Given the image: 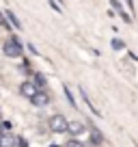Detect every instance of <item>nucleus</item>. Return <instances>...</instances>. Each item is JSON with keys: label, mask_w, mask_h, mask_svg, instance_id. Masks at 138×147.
Returning a JSON list of instances; mask_svg holds the SVG:
<instances>
[{"label": "nucleus", "mask_w": 138, "mask_h": 147, "mask_svg": "<svg viewBox=\"0 0 138 147\" xmlns=\"http://www.w3.org/2000/svg\"><path fill=\"white\" fill-rule=\"evenodd\" d=\"M0 26H7V28H9V22H7V18H5L2 11H0Z\"/></svg>", "instance_id": "obj_16"}, {"label": "nucleus", "mask_w": 138, "mask_h": 147, "mask_svg": "<svg viewBox=\"0 0 138 147\" xmlns=\"http://www.w3.org/2000/svg\"><path fill=\"white\" fill-rule=\"evenodd\" d=\"M5 54L7 56H11V59H17V56H22V52H24V48H22V43H19V39L15 35H11V39L5 43Z\"/></svg>", "instance_id": "obj_1"}, {"label": "nucleus", "mask_w": 138, "mask_h": 147, "mask_svg": "<svg viewBox=\"0 0 138 147\" xmlns=\"http://www.w3.org/2000/svg\"><path fill=\"white\" fill-rule=\"evenodd\" d=\"M30 102L35 106H48V104H50V95H48L46 91H37L35 95L30 97Z\"/></svg>", "instance_id": "obj_3"}, {"label": "nucleus", "mask_w": 138, "mask_h": 147, "mask_svg": "<svg viewBox=\"0 0 138 147\" xmlns=\"http://www.w3.org/2000/svg\"><path fill=\"white\" fill-rule=\"evenodd\" d=\"M35 84H37V89H43L48 84L46 76H43V74H35Z\"/></svg>", "instance_id": "obj_11"}, {"label": "nucleus", "mask_w": 138, "mask_h": 147, "mask_svg": "<svg viewBox=\"0 0 138 147\" xmlns=\"http://www.w3.org/2000/svg\"><path fill=\"white\" fill-rule=\"evenodd\" d=\"M65 147H84V145H82L80 141H76V138H74V141H69V143H67Z\"/></svg>", "instance_id": "obj_14"}, {"label": "nucleus", "mask_w": 138, "mask_h": 147, "mask_svg": "<svg viewBox=\"0 0 138 147\" xmlns=\"http://www.w3.org/2000/svg\"><path fill=\"white\" fill-rule=\"evenodd\" d=\"M15 145V136H11V134H0V147H13Z\"/></svg>", "instance_id": "obj_8"}, {"label": "nucleus", "mask_w": 138, "mask_h": 147, "mask_svg": "<svg viewBox=\"0 0 138 147\" xmlns=\"http://www.w3.org/2000/svg\"><path fill=\"white\" fill-rule=\"evenodd\" d=\"M67 130L74 134V136H78V134H82V132H84V123H82V121H78V119L67 121Z\"/></svg>", "instance_id": "obj_5"}, {"label": "nucleus", "mask_w": 138, "mask_h": 147, "mask_svg": "<svg viewBox=\"0 0 138 147\" xmlns=\"http://www.w3.org/2000/svg\"><path fill=\"white\" fill-rule=\"evenodd\" d=\"M5 18H7V22H11V26H13V28H17V30L22 28V22L17 20V15H15L13 11H5Z\"/></svg>", "instance_id": "obj_7"}, {"label": "nucleus", "mask_w": 138, "mask_h": 147, "mask_svg": "<svg viewBox=\"0 0 138 147\" xmlns=\"http://www.w3.org/2000/svg\"><path fill=\"white\" fill-rule=\"evenodd\" d=\"M110 46H112V50H117V52L125 50V43H123V39H112V41H110Z\"/></svg>", "instance_id": "obj_12"}, {"label": "nucleus", "mask_w": 138, "mask_h": 147, "mask_svg": "<svg viewBox=\"0 0 138 147\" xmlns=\"http://www.w3.org/2000/svg\"><path fill=\"white\" fill-rule=\"evenodd\" d=\"M0 134H2V132H0Z\"/></svg>", "instance_id": "obj_20"}, {"label": "nucleus", "mask_w": 138, "mask_h": 147, "mask_svg": "<svg viewBox=\"0 0 138 147\" xmlns=\"http://www.w3.org/2000/svg\"><path fill=\"white\" fill-rule=\"evenodd\" d=\"M125 5H127V7H129V11L134 13V0H125Z\"/></svg>", "instance_id": "obj_18"}, {"label": "nucleus", "mask_w": 138, "mask_h": 147, "mask_svg": "<svg viewBox=\"0 0 138 147\" xmlns=\"http://www.w3.org/2000/svg\"><path fill=\"white\" fill-rule=\"evenodd\" d=\"M65 95H67V102L71 106H78V104H76V100H74V95H71V91H69V87H65Z\"/></svg>", "instance_id": "obj_13"}, {"label": "nucleus", "mask_w": 138, "mask_h": 147, "mask_svg": "<svg viewBox=\"0 0 138 147\" xmlns=\"http://www.w3.org/2000/svg\"><path fill=\"white\" fill-rule=\"evenodd\" d=\"M80 93H82V100H84V102H86V106H88V108H91V113H95V115H97V117H99V110H97V108H95V104H91V97H88V95H86V91H84V89H82V87H80Z\"/></svg>", "instance_id": "obj_10"}, {"label": "nucleus", "mask_w": 138, "mask_h": 147, "mask_svg": "<svg viewBox=\"0 0 138 147\" xmlns=\"http://www.w3.org/2000/svg\"><path fill=\"white\" fill-rule=\"evenodd\" d=\"M28 50H30V52H32V54H39V52H37V48L32 46V43H28Z\"/></svg>", "instance_id": "obj_19"}, {"label": "nucleus", "mask_w": 138, "mask_h": 147, "mask_svg": "<svg viewBox=\"0 0 138 147\" xmlns=\"http://www.w3.org/2000/svg\"><path fill=\"white\" fill-rule=\"evenodd\" d=\"M50 130H52V132H56V134L67 132V119H65L63 115H54V117H50Z\"/></svg>", "instance_id": "obj_2"}, {"label": "nucleus", "mask_w": 138, "mask_h": 147, "mask_svg": "<svg viewBox=\"0 0 138 147\" xmlns=\"http://www.w3.org/2000/svg\"><path fill=\"white\" fill-rule=\"evenodd\" d=\"M15 143H17L19 147H28V143L24 141V138H19V136H15Z\"/></svg>", "instance_id": "obj_17"}, {"label": "nucleus", "mask_w": 138, "mask_h": 147, "mask_svg": "<svg viewBox=\"0 0 138 147\" xmlns=\"http://www.w3.org/2000/svg\"><path fill=\"white\" fill-rule=\"evenodd\" d=\"M110 5L115 7V11H117V13L121 15V18H123V22H125V24H132V15H129V13H125L123 5H121L119 0H110Z\"/></svg>", "instance_id": "obj_4"}, {"label": "nucleus", "mask_w": 138, "mask_h": 147, "mask_svg": "<svg viewBox=\"0 0 138 147\" xmlns=\"http://www.w3.org/2000/svg\"><path fill=\"white\" fill-rule=\"evenodd\" d=\"M50 7H52V9H54V11H58V13H60V11H63V9H60V5H58V2H56V0H50Z\"/></svg>", "instance_id": "obj_15"}, {"label": "nucleus", "mask_w": 138, "mask_h": 147, "mask_svg": "<svg viewBox=\"0 0 138 147\" xmlns=\"http://www.w3.org/2000/svg\"><path fill=\"white\" fill-rule=\"evenodd\" d=\"M91 143L93 145H101V143H104V134L97 128H91Z\"/></svg>", "instance_id": "obj_9"}, {"label": "nucleus", "mask_w": 138, "mask_h": 147, "mask_svg": "<svg viewBox=\"0 0 138 147\" xmlns=\"http://www.w3.org/2000/svg\"><path fill=\"white\" fill-rule=\"evenodd\" d=\"M37 91H39V89H37V84H35V82H24L22 84V95H26L28 100H30Z\"/></svg>", "instance_id": "obj_6"}]
</instances>
